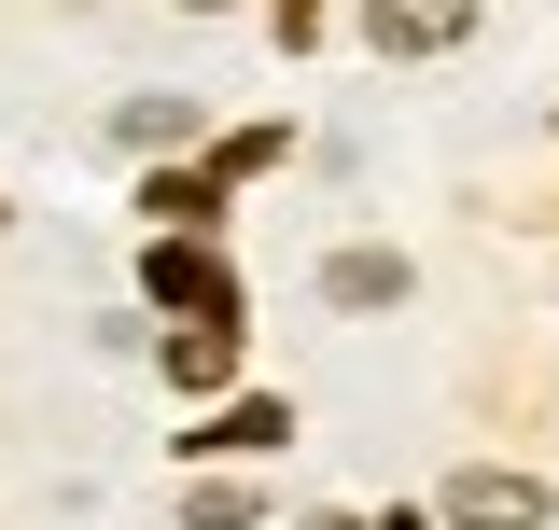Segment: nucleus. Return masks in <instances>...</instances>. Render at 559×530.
<instances>
[{"label": "nucleus", "instance_id": "obj_1", "mask_svg": "<svg viewBox=\"0 0 559 530\" xmlns=\"http://www.w3.org/2000/svg\"><path fill=\"white\" fill-rule=\"evenodd\" d=\"M140 279H154V308H182V322H238V279L210 265V238H168V224H154V265H140Z\"/></svg>", "mask_w": 559, "mask_h": 530}, {"label": "nucleus", "instance_id": "obj_2", "mask_svg": "<svg viewBox=\"0 0 559 530\" xmlns=\"http://www.w3.org/2000/svg\"><path fill=\"white\" fill-rule=\"evenodd\" d=\"M448 530H546V474H503V461L448 474Z\"/></svg>", "mask_w": 559, "mask_h": 530}, {"label": "nucleus", "instance_id": "obj_3", "mask_svg": "<svg viewBox=\"0 0 559 530\" xmlns=\"http://www.w3.org/2000/svg\"><path fill=\"white\" fill-rule=\"evenodd\" d=\"M364 43L378 57H448V43H476V0H364Z\"/></svg>", "mask_w": 559, "mask_h": 530}, {"label": "nucleus", "instance_id": "obj_4", "mask_svg": "<svg viewBox=\"0 0 559 530\" xmlns=\"http://www.w3.org/2000/svg\"><path fill=\"white\" fill-rule=\"evenodd\" d=\"M294 433V405H266V392H238V405H210V433H182L197 461H238V447H280Z\"/></svg>", "mask_w": 559, "mask_h": 530}, {"label": "nucleus", "instance_id": "obj_5", "mask_svg": "<svg viewBox=\"0 0 559 530\" xmlns=\"http://www.w3.org/2000/svg\"><path fill=\"white\" fill-rule=\"evenodd\" d=\"M322 293H336V308H406V252H336Z\"/></svg>", "mask_w": 559, "mask_h": 530}, {"label": "nucleus", "instance_id": "obj_6", "mask_svg": "<svg viewBox=\"0 0 559 530\" xmlns=\"http://www.w3.org/2000/svg\"><path fill=\"white\" fill-rule=\"evenodd\" d=\"M168 377H182V392H224V377H238V322H182L168 335Z\"/></svg>", "mask_w": 559, "mask_h": 530}, {"label": "nucleus", "instance_id": "obj_7", "mask_svg": "<svg viewBox=\"0 0 559 530\" xmlns=\"http://www.w3.org/2000/svg\"><path fill=\"white\" fill-rule=\"evenodd\" d=\"M182 140H197L182 98H127V154H182Z\"/></svg>", "mask_w": 559, "mask_h": 530}, {"label": "nucleus", "instance_id": "obj_8", "mask_svg": "<svg viewBox=\"0 0 559 530\" xmlns=\"http://www.w3.org/2000/svg\"><path fill=\"white\" fill-rule=\"evenodd\" d=\"M140 209H154L168 238H210V182H154V196H140Z\"/></svg>", "mask_w": 559, "mask_h": 530}, {"label": "nucleus", "instance_id": "obj_9", "mask_svg": "<svg viewBox=\"0 0 559 530\" xmlns=\"http://www.w3.org/2000/svg\"><path fill=\"white\" fill-rule=\"evenodd\" d=\"M182 14H224V0H182Z\"/></svg>", "mask_w": 559, "mask_h": 530}]
</instances>
